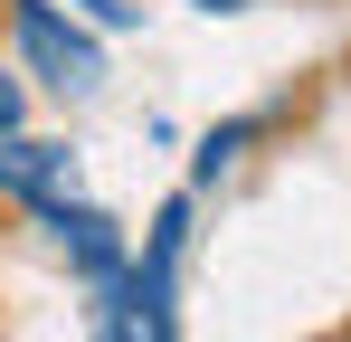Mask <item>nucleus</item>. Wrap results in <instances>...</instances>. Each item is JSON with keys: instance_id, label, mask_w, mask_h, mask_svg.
<instances>
[{"instance_id": "nucleus-1", "label": "nucleus", "mask_w": 351, "mask_h": 342, "mask_svg": "<svg viewBox=\"0 0 351 342\" xmlns=\"http://www.w3.org/2000/svg\"><path fill=\"white\" fill-rule=\"evenodd\" d=\"M180 247H190V200H171L162 219H152V238H143V257H123V276L105 285V333H171V276H180Z\"/></svg>"}, {"instance_id": "nucleus-2", "label": "nucleus", "mask_w": 351, "mask_h": 342, "mask_svg": "<svg viewBox=\"0 0 351 342\" xmlns=\"http://www.w3.org/2000/svg\"><path fill=\"white\" fill-rule=\"evenodd\" d=\"M10 38L29 57V76L48 86V95H95L105 86V48H95V29L58 10V0H10Z\"/></svg>"}, {"instance_id": "nucleus-3", "label": "nucleus", "mask_w": 351, "mask_h": 342, "mask_svg": "<svg viewBox=\"0 0 351 342\" xmlns=\"http://www.w3.org/2000/svg\"><path fill=\"white\" fill-rule=\"evenodd\" d=\"M76 190V152L66 143H38V133H0V200L19 209H48Z\"/></svg>"}, {"instance_id": "nucleus-4", "label": "nucleus", "mask_w": 351, "mask_h": 342, "mask_svg": "<svg viewBox=\"0 0 351 342\" xmlns=\"http://www.w3.org/2000/svg\"><path fill=\"white\" fill-rule=\"evenodd\" d=\"M38 219L58 228L66 266H76V276H86V285H114V276H123V228L105 219V209H86V200H48Z\"/></svg>"}, {"instance_id": "nucleus-5", "label": "nucleus", "mask_w": 351, "mask_h": 342, "mask_svg": "<svg viewBox=\"0 0 351 342\" xmlns=\"http://www.w3.org/2000/svg\"><path fill=\"white\" fill-rule=\"evenodd\" d=\"M256 124H266V114H237V124H219V133H209V143H199V162H190V171H199V181H219V171H228L237 152H247V143H256Z\"/></svg>"}, {"instance_id": "nucleus-6", "label": "nucleus", "mask_w": 351, "mask_h": 342, "mask_svg": "<svg viewBox=\"0 0 351 342\" xmlns=\"http://www.w3.org/2000/svg\"><path fill=\"white\" fill-rule=\"evenodd\" d=\"M76 10H86L95 29H133V0H76Z\"/></svg>"}, {"instance_id": "nucleus-7", "label": "nucleus", "mask_w": 351, "mask_h": 342, "mask_svg": "<svg viewBox=\"0 0 351 342\" xmlns=\"http://www.w3.org/2000/svg\"><path fill=\"white\" fill-rule=\"evenodd\" d=\"M19 114H29V95H19V76L0 67V133H19Z\"/></svg>"}, {"instance_id": "nucleus-8", "label": "nucleus", "mask_w": 351, "mask_h": 342, "mask_svg": "<svg viewBox=\"0 0 351 342\" xmlns=\"http://www.w3.org/2000/svg\"><path fill=\"white\" fill-rule=\"evenodd\" d=\"M199 10H247V0H199Z\"/></svg>"}]
</instances>
